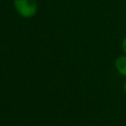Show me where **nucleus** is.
<instances>
[{
  "instance_id": "nucleus-1",
  "label": "nucleus",
  "mask_w": 126,
  "mask_h": 126,
  "mask_svg": "<svg viewBox=\"0 0 126 126\" xmlns=\"http://www.w3.org/2000/svg\"><path fill=\"white\" fill-rule=\"evenodd\" d=\"M14 6L24 18H32L37 11L36 0H14Z\"/></svg>"
},
{
  "instance_id": "nucleus-2",
  "label": "nucleus",
  "mask_w": 126,
  "mask_h": 126,
  "mask_svg": "<svg viewBox=\"0 0 126 126\" xmlns=\"http://www.w3.org/2000/svg\"><path fill=\"white\" fill-rule=\"evenodd\" d=\"M115 67L121 75L126 76V56L118 57L115 61Z\"/></svg>"
},
{
  "instance_id": "nucleus-3",
  "label": "nucleus",
  "mask_w": 126,
  "mask_h": 126,
  "mask_svg": "<svg viewBox=\"0 0 126 126\" xmlns=\"http://www.w3.org/2000/svg\"><path fill=\"white\" fill-rule=\"evenodd\" d=\"M122 49H123V51L126 53V37L123 39V41H122Z\"/></svg>"
},
{
  "instance_id": "nucleus-4",
  "label": "nucleus",
  "mask_w": 126,
  "mask_h": 126,
  "mask_svg": "<svg viewBox=\"0 0 126 126\" xmlns=\"http://www.w3.org/2000/svg\"><path fill=\"white\" fill-rule=\"evenodd\" d=\"M124 91L126 92V82H125V84H124Z\"/></svg>"
}]
</instances>
